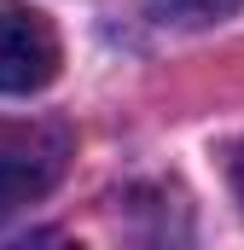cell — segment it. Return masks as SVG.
I'll return each mask as SVG.
<instances>
[{
    "label": "cell",
    "mask_w": 244,
    "mask_h": 250,
    "mask_svg": "<svg viewBox=\"0 0 244 250\" xmlns=\"http://www.w3.org/2000/svg\"><path fill=\"white\" fill-rule=\"evenodd\" d=\"M59 76V29L23 6V0H0V93L23 99L41 93Z\"/></svg>",
    "instance_id": "cell-1"
},
{
    "label": "cell",
    "mask_w": 244,
    "mask_h": 250,
    "mask_svg": "<svg viewBox=\"0 0 244 250\" xmlns=\"http://www.w3.org/2000/svg\"><path fill=\"white\" fill-rule=\"evenodd\" d=\"M64 134L47 128H18V134H0V221H12L23 204L47 198L53 181L64 175Z\"/></svg>",
    "instance_id": "cell-2"
},
{
    "label": "cell",
    "mask_w": 244,
    "mask_h": 250,
    "mask_svg": "<svg viewBox=\"0 0 244 250\" xmlns=\"http://www.w3.org/2000/svg\"><path fill=\"white\" fill-rule=\"evenodd\" d=\"M239 6L244 0H157V12L175 23H215V18H233Z\"/></svg>",
    "instance_id": "cell-3"
},
{
    "label": "cell",
    "mask_w": 244,
    "mask_h": 250,
    "mask_svg": "<svg viewBox=\"0 0 244 250\" xmlns=\"http://www.w3.org/2000/svg\"><path fill=\"white\" fill-rule=\"evenodd\" d=\"M233 192H239V204H244V146L233 151Z\"/></svg>",
    "instance_id": "cell-4"
}]
</instances>
